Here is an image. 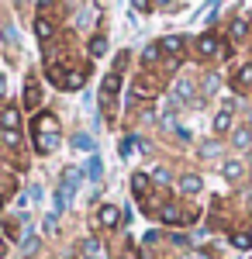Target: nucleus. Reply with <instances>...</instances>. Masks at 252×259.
<instances>
[{"instance_id": "f8f14e48", "label": "nucleus", "mask_w": 252, "mask_h": 259, "mask_svg": "<svg viewBox=\"0 0 252 259\" xmlns=\"http://www.w3.org/2000/svg\"><path fill=\"white\" fill-rule=\"evenodd\" d=\"M83 256L87 259H107V252H104L100 239H83Z\"/></svg>"}, {"instance_id": "f3484780", "label": "nucleus", "mask_w": 252, "mask_h": 259, "mask_svg": "<svg viewBox=\"0 0 252 259\" xmlns=\"http://www.w3.org/2000/svg\"><path fill=\"white\" fill-rule=\"evenodd\" d=\"M232 142H235V149H249L252 145V128H238L232 135Z\"/></svg>"}, {"instance_id": "393cba45", "label": "nucleus", "mask_w": 252, "mask_h": 259, "mask_svg": "<svg viewBox=\"0 0 252 259\" xmlns=\"http://www.w3.org/2000/svg\"><path fill=\"white\" fill-rule=\"evenodd\" d=\"M218 152H221V145H218V142H204V145H200V156H204V159H214Z\"/></svg>"}, {"instance_id": "f03ea898", "label": "nucleus", "mask_w": 252, "mask_h": 259, "mask_svg": "<svg viewBox=\"0 0 252 259\" xmlns=\"http://www.w3.org/2000/svg\"><path fill=\"white\" fill-rule=\"evenodd\" d=\"M117 90H121V69H111V73L104 76V83H100V104L111 107L114 97H117Z\"/></svg>"}, {"instance_id": "a878e982", "label": "nucleus", "mask_w": 252, "mask_h": 259, "mask_svg": "<svg viewBox=\"0 0 252 259\" xmlns=\"http://www.w3.org/2000/svg\"><path fill=\"white\" fill-rule=\"evenodd\" d=\"M73 145H76V149H83V152H94V139H90V135H76V139H73Z\"/></svg>"}, {"instance_id": "9d476101", "label": "nucleus", "mask_w": 252, "mask_h": 259, "mask_svg": "<svg viewBox=\"0 0 252 259\" xmlns=\"http://www.w3.org/2000/svg\"><path fill=\"white\" fill-rule=\"evenodd\" d=\"M228 128H232V104H225V107L218 111V118H214V132H218V135H225Z\"/></svg>"}, {"instance_id": "e433bc0d", "label": "nucleus", "mask_w": 252, "mask_h": 259, "mask_svg": "<svg viewBox=\"0 0 252 259\" xmlns=\"http://www.w3.org/2000/svg\"><path fill=\"white\" fill-rule=\"evenodd\" d=\"M38 4H49V0H38Z\"/></svg>"}, {"instance_id": "bb28decb", "label": "nucleus", "mask_w": 252, "mask_h": 259, "mask_svg": "<svg viewBox=\"0 0 252 259\" xmlns=\"http://www.w3.org/2000/svg\"><path fill=\"white\" fill-rule=\"evenodd\" d=\"M4 41L7 45H18V28L14 24H4Z\"/></svg>"}, {"instance_id": "423d86ee", "label": "nucleus", "mask_w": 252, "mask_h": 259, "mask_svg": "<svg viewBox=\"0 0 252 259\" xmlns=\"http://www.w3.org/2000/svg\"><path fill=\"white\" fill-rule=\"evenodd\" d=\"M0 128H4V132H18V128H21V111H18V107H4V114H0Z\"/></svg>"}, {"instance_id": "dca6fc26", "label": "nucleus", "mask_w": 252, "mask_h": 259, "mask_svg": "<svg viewBox=\"0 0 252 259\" xmlns=\"http://www.w3.org/2000/svg\"><path fill=\"white\" fill-rule=\"evenodd\" d=\"M132 190H135V197H145L149 194V177L145 173H135L132 177Z\"/></svg>"}, {"instance_id": "c9c22d12", "label": "nucleus", "mask_w": 252, "mask_h": 259, "mask_svg": "<svg viewBox=\"0 0 252 259\" xmlns=\"http://www.w3.org/2000/svg\"><path fill=\"white\" fill-rule=\"evenodd\" d=\"M155 4H159V7H166V4H170V0H155Z\"/></svg>"}, {"instance_id": "473e14b6", "label": "nucleus", "mask_w": 252, "mask_h": 259, "mask_svg": "<svg viewBox=\"0 0 252 259\" xmlns=\"http://www.w3.org/2000/svg\"><path fill=\"white\" fill-rule=\"evenodd\" d=\"M135 4V11H149V0H132Z\"/></svg>"}, {"instance_id": "a211bd4d", "label": "nucleus", "mask_w": 252, "mask_h": 259, "mask_svg": "<svg viewBox=\"0 0 252 259\" xmlns=\"http://www.w3.org/2000/svg\"><path fill=\"white\" fill-rule=\"evenodd\" d=\"M52 31H56V28H52V21H49V18H38V21H35V35H38L41 41L52 38Z\"/></svg>"}, {"instance_id": "2eb2a0df", "label": "nucleus", "mask_w": 252, "mask_h": 259, "mask_svg": "<svg viewBox=\"0 0 252 259\" xmlns=\"http://www.w3.org/2000/svg\"><path fill=\"white\" fill-rule=\"evenodd\" d=\"M132 90H135V97H152V94H155V83L149 80V76H142V80H135Z\"/></svg>"}, {"instance_id": "7c9ffc66", "label": "nucleus", "mask_w": 252, "mask_h": 259, "mask_svg": "<svg viewBox=\"0 0 252 259\" xmlns=\"http://www.w3.org/2000/svg\"><path fill=\"white\" fill-rule=\"evenodd\" d=\"M152 177H155V183H170V173H166V169H155Z\"/></svg>"}, {"instance_id": "c85d7f7f", "label": "nucleus", "mask_w": 252, "mask_h": 259, "mask_svg": "<svg viewBox=\"0 0 252 259\" xmlns=\"http://www.w3.org/2000/svg\"><path fill=\"white\" fill-rule=\"evenodd\" d=\"M4 142H7L11 149H18V145H21V135H18V132H4Z\"/></svg>"}, {"instance_id": "f704fd0d", "label": "nucleus", "mask_w": 252, "mask_h": 259, "mask_svg": "<svg viewBox=\"0 0 252 259\" xmlns=\"http://www.w3.org/2000/svg\"><path fill=\"white\" fill-rule=\"evenodd\" d=\"M0 97H4V73H0Z\"/></svg>"}, {"instance_id": "5701e85b", "label": "nucleus", "mask_w": 252, "mask_h": 259, "mask_svg": "<svg viewBox=\"0 0 252 259\" xmlns=\"http://www.w3.org/2000/svg\"><path fill=\"white\" fill-rule=\"evenodd\" d=\"M159 56H162V49H159V41H155V45H145V52H142V62H145V66H152V62L159 59Z\"/></svg>"}, {"instance_id": "cd10ccee", "label": "nucleus", "mask_w": 252, "mask_h": 259, "mask_svg": "<svg viewBox=\"0 0 252 259\" xmlns=\"http://www.w3.org/2000/svg\"><path fill=\"white\" fill-rule=\"evenodd\" d=\"M87 173H90V180H100V173H104V166H100V159H97V156L90 159V166H87Z\"/></svg>"}, {"instance_id": "9b49d317", "label": "nucleus", "mask_w": 252, "mask_h": 259, "mask_svg": "<svg viewBox=\"0 0 252 259\" xmlns=\"http://www.w3.org/2000/svg\"><path fill=\"white\" fill-rule=\"evenodd\" d=\"M159 49H162V52H166V56H180V52H183V38H180V35H166V38L159 41Z\"/></svg>"}, {"instance_id": "ddd939ff", "label": "nucleus", "mask_w": 252, "mask_h": 259, "mask_svg": "<svg viewBox=\"0 0 252 259\" xmlns=\"http://www.w3.org/2000/svg\"><path fill=\"white\" fill-rule=\"evenodd\" d=\"M221 173H225V180H232V183H235V180H242V173H245V166H242L238 159H228L225 166H221Z\"/></svg>"}, {"instance_id": "6ab92c4d", "label": "nucleus", "mask_w": 252, "mask_h": 259, "mask_svg": "<svg viewBox=\"0 0 252 259\" xmlns=\"http://www.w3.org/2000/svg\"><path fill=\"white\" fill-rule=\"evenodd\" d=\"M180 190H183V194H197V190H200V177L187 173V177L180 180Z\"/></svg>"}, {"instance_id": "1a4fd4ad", "label": "nucleus", "mask_w": 252, "mask_h": 259, "mask_svg": "<svg viewBox=\"0 0 252 259\" xmlns=\"http://www.w3.org/2000/svg\"><path fill=\"white\" fill-rule=\"evenodd\" d=\"M249 87H252V62H245L235 69V90H249Z\"/></svg>"}, {"instance_id": "2f4dec72", "label": "nucleus", "mask_w": 252, "mask_h": 259, "mask_svg": "<svg viewBox=\"0 0 252 259\" xmlns=\"http://www.w3.org/2000/svg\"><path fill=\"white\" fill-rule=\"evenodd\" d=\"M204 90H207V94H214V90H218V76H207V83H204Z\"/></svg>"}, {"instance_id": "aec40b11", "label": "nucleus", "mask_w": 252, "mask_h": 259, "mask_svg": "<svg viewBox=\"0 0 252 259\" xmlns=\"http://www.w3.org/2000/svg\"><path fill=\"white\" fill-rule=\"evenodd\" d=\"M38 235H24V242H21V256H35L38 252Z\"/></svg>"}, {"instance_id": "7ed1b4c3", "label": "nucleus", "mask_w": 252, "mask_h": 259, "mask_svg": "<svg viewBox=\"0 0 252 259\" xmlns=\"http://www.w3.org/2000/svg\"><path fill=\"white\" fill-rule=\"evenodd\" d=\"M218 52H221L218 35H200V38H197V56H200V59H214Z\"/></svg>"}, {"instance_id": "b1692460", "label": "nucleus", "mask_w": 252, "mask_h": 259, "mask_svg": "<svg viewBox=\"0 0 252 259\" xmlns=\"http://www.w3.org/2000/svg\"><path fill=\"white\" fill-rule=\"evenodd\" d=\"M104 52H107V38H104V35H94V41H90V56L97 59V56H104Z\"/></svg>"}, {"instance_id": "20e7f679", "label": "nucleus", "mask_w": 252, "mask_h": 259, "mask_svg": "<svg viewBox=\"0 0 252 259\" xmlns=\"http://www.w3.org/2000/svg\"><path fill=\"white\" fill-rule=\"evenodd\" d=\"M159 218L166 221V225H183V221H190L194 214H183L176 204H166V207H159Z\"/></svg>"}, {"instance_id": "f257e3e1", "label": "nucleus", "mask_w": 252, "mask_h": 259, "mask_svg": "<svg viewBox=\"0 0 252 259\" xmlns=\"http://www.w3.org/2000/svg\"><path fill=\"white\" fill-rule=\"evenodd\" d=\"M56 145H59V121L52 118V114H38V118H35V149L45 156V152H52Z\"/></svg>"}, {"instance_id": "4be33fe9", "label": "nucleus", "mask_w": 252, "mask_h": 259, "mask_svg": "<svg viewBox=\"0 0 252 259\" xmlns=\"http://www.w3.org/2000/svg\"><path fill=\"white\" fill-rule=\"evenodd\" d=\"M245 35H249V21H245V18H238V21L232 24V38H235V41H242Z\"/></svg>"}, {"instance_id": "412c9836", "label": "nucleus", "mask_w": 252, "mask_h": 259, "mask_svg": "<svg viewBox=\"0 0 252 259\" xmlns=\"http://www.w3.org/2000/svg\"><path fill=\"white\" fill-rule=\"evenodd\" d=\"M232 245H235V249H252V232H235Z\"/></svg>"}, {"instance_id": "c756f323", "label": "nucleus", "mask_w": 252, "mask_h": 259, "mask_svg": "<svg viewBox=\"0 0 252 259\" xmlns=\"http://www.w3.org/2000/svg\"><path fill=\"white\" fill-rule=\"evenodd\" d=\"M132 149H135V139H124V142H121V156H128Z\"/></svg>"}, {"instance_id": "4468645a", "label": "nucleus", "mask_w": 252, "mask_h": 259, "mask_svg": "<svg viewBox=\"0 0 252 259\" xmlns=\"http://www.w3.org/2000/svg\"><path fill=\"white\" fill-rule=\"evenodd\" d=\"M176 100H180V104H183V100H194V83L190 80H176Z\"/></svg>"}, {"instance_id": "39448f33", "label": "nucleus", "mask_w": 252, "mask_h": 259, "mask_svg": "<svg viewBox=\"0 0 252 259\" xmlns=\"http://www.w3.org/2000/svg\"><path fill=\"white\" fill-rule=\"evenodd\" d=\"M97 221H100V228H117V221H121V211H117L114 204H104L97 211Z\"/></svg>"}, {"instance_id": "6e6552de", "label": "nucleus", "mask_w": 252, "mask_h": 259, "mask_svg": "<svg viewBox=\"0 0 252 259\" xmlns=\"http://www.w3.org/2000/svg\"><path fill=\"white\" fill-rule=\"evenodd\" d=\"M87 83V73L83 69H69V73H62V90H79Z\"/></svg>"}, {"instance_id": "72a5a7b5", "label": "nucleus", "mask_w": 252, "mask_h": 259, "mask_svg": "<svg viewBox=\"0 0 252 259\" xmlns=\"http://www.w3.org/2000/svg\"><path fill=\"white\" fill-rule=\"evenodd\" d=\"M7 252V239H4V228H0V256Z\"/></svg>"}, {"instance_id": "0eeeda50", "label": "nucleus", "mask_w": 252, "mask_h": 259, "mask_svg": "<svg viewBox=\"0 0 252 259\" xmlns=\"http://www.w3.org/2000/svg\"><path fill=\"white\" fill-rule=\"evenodd\" d=\"M41 104V90H38V80H28L24 83V107L28 111H35Z\"/></svg>"}]
</instances>
